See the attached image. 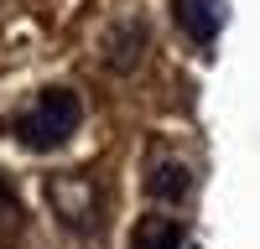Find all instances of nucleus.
Returning a JSON list of instances; mask_svg holds the SVG:
<instances>
[{
  "label": "nucleus",
  "instance_id": "3",
  "mask_svg": "<svg viewBox=\"0 0 260 249\" xmlns=\"http://www.w3.org/2000/svg\"><path fill=\"white\" fill-rule=\"evenodd\" d=\"M130 249H182V228L172 223V218H141Z\"/></svg>",
  "mask_w": 260,
  "mask_h": 249
},
{
  "label": "nucleus",
  "instance_id": "6",
  "mask_svg": "<svg viewBox=\"0 0 260 249\" xmlns=\"http://www.w3.org/2000/svg\"><path fill=\"white\" fill-rule=\"evenodd\" d=\"M151 192H156V197H182V192H187V166L161 161L156 172H151Z\"/></svg>",
  "mask_w": 260,
  "mask_h": 249
},
{
  "label": "nucleus",
  "instance_id": "2",
  "mask_svg": "<svg viewBox=\"0 0 260 249\" xmlns=\"http://www.w3.org/2000/svg\"><path fill=\"white\" fill-rule=\"evenodd\" d=\"M172 16H177L182 36L208 47V42L219 36V26H224V0H172Z\"/></svg>",
  "mask_w": 260,
  "mask_h": 249
},
{
  "label": "nucleus",
  "instance_id": "1",
  "mask_svg": "<svg viewBox=\"0 0 260 249\" xmlns=\"http://www.w3.org/2000/svg\"><path fill=\"white\" fill-rule=\"evenodd\" d=\"M83 119V104L73 89H42L21 114H11V140H21L26 151H52V145H62Z\"/></svg>",
  "mask_w": 260,
  "mask_h": 249
},
{
  "label": "nucleus",
  "instance_id": "5",
  "mask_svg": "<svg viewBox=\"0 0 260 249\" xmlns=\"http://www.w3.org/2000/svg\"><path fill=\"white\" fill-rule=\"evenodd\" d=\"M21 223H26V213H21V197H16V187L0 177V244H11L21 234Z\"/></svg>",
  "mask_w": 260,
  "mask_h": 249
},
{
  "label": "nucleus",
  "instance_id": "4",
  "mask_svg": "<svg viewBox=\"0 0 260 249\" xmlns=\"http://www.w3.org/2000/svg\"><path fill=\"white\" fill-rule=\"evenodd\" d=\"M141 47H146V26H141V21H125V26L110 36V62H115V68H130Z\"/></svg>",
  "mask_w": 260,
  "mask_h": 249
}]
</instances>
